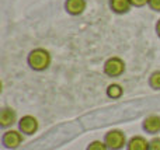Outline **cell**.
Segmentation results:
<instances>
[{
	"instance_id": "16",
	"label": "cell",
	"mask_w": 160,
	"mask_h": 150,
	"mask_svg": "<svg viewBox=\"0 0 160 150\" xmlns=\"http://www.w3.org/2000/svg\"><path fill=\"white\" fill-rule=\"evenodd\" d=\"M149 3V0H131V4L132 7H143Z\"/></svg>"
},
{
	"instance_id": "14",
	"label": "cell",
	"mask_w": 160,
	"mask_h": 150,
	"mask_svg": "<svg viewBox=\"0 0 160 150\" xmlns=\"http://www.w3.org/2000/svg\"><path fill=\"white\" fill-rule=\"evenodd\" d=\"M149 150H160V138H153L149 140Z\"/></svg>"
},
{
	"instance_id": "10",
	"label": "cell",
	"mask_w": 160,
	"mask_h": 150,
	"mask_svg": "<svg viewBox=\"0 0 160 150\" xmlns=\"http://www.w3.org/2000/svg\"><path fill=\"white\" fill-rule=\"evenodd\" d=\"M127 150H149V140L141 135L132 136L127 143Z\"/></svg>"
},
{
	"instance_id": "4",
	"label": "cell",
	"mask_w": 160,
	"mask_h": 150,
	"mask_svg": "<svg viewBox=\"0 0 160 150\" xmlns=\"http://www.w3.org/2000/svg\"><path fill=\"white\" fill-rule=\"evenodd\" d=\"M24 140V133L17 129H8L3 133L2 143L6 149H17Z\"/></svg>"
},
{
	"instance_id": "13",
	"label": "cell",
	"mask_w": 160,
	"mask_h": 150,
	"mask_svg": "<svg viewBox=\"0 0 160 150\" xmlns=\"http://www.w3.org/2000/svg\"><path fill=\"white\" fill-rule=\"evenodd\" d=\"M86 150H110V149L107 148L104 140H93V142L86 148Z\"/></svg>"
},
{
	"instance_id": "17",
	"label": "cell",
	"mask_w": 160,
	"mask_h": 150,
	"mask_svg": "<svg viewBox=\"0 0 160 150\" xmlns=\"http://www.w3.org/2000/svg\"><path fill=\"white\" fill-rule=\"evenodd\" d=\"M156 34L160 36V18L158 20V22H156Z\"/></svg>"
},
{
	"instance_id": "9",
	"label": "cell",
	"mask_w": 160,
	"mask_h": 150,
	"mask_svg": "<svg viewBox=\"0 0 160 150\" xmlns=\"http://www.w3.org/2000/svg\"><path fill=\"white\" fill-rule=\"evenodd\" d=\"M110 10L115 14H127L131 10V0H108Z\"/></svg>"
},
{
	"instance_id": "6",
	"label": "cell",
	"mask_w": 160,
	"mask_h": 150,
	"mask_svg": "<svg viewBox=\"0 0 160 150\" xmlns=\"http://www.w3.org/2000/svg\"><path fill=\"white\" fill-rule=\"evenodd\" d=\"M142 128L146 133L156 135L160 132V115H149L143 119L142 122Z\"/></svg>"
},
{
	"instance_id": "11",
	"label": "cell",
	"mask_w": 160,
	"mask_h": 150,
	"mask_svg": "<svg viewBox=\"0 0 160 150\" xmlns=\"http://www.w3.org/2000/svg\"><path fill=\"white\" fill-rule=\"evenodd\" d=\"M105 94H107L108 98H119L122 94H124V89H122L121 84L112 83V84H110V86H107Z\"/></svg>"
},
{
	"instance_id": "2",
	"label": "cell",
	"mask_w": 160,
	"mask_h": 150,
	"mask_svg": "<svg viewBox=\"0 0 160 150\" xmlns=\"http://www.w3.org/2000/svg\"><path fill=\"white\" fill-rule=\"evenodd\" d=\"M102 140L105 142V145H107V148L110 150H121L128 143L125 133L122 131H119V129H111V131H108Z\"/></svg>"
},
{
	"instance_id": "1",
	"label": "cell",
	"mask_w": 160,
	"mask_h": 150,
	"mask_svg": "<svg viewBox=\"0 0 160 150\" xmlns=\"http://www.w3.org/2000/svg\"><path fill=\"white\" fill-rule=\"evenodd\" d=\"M51 53L44 48H35L27 56V63L34 72H44L51 65Z\"/></svg>"
},
{
	"instance_id": "3",
	"label": "cell",
	"mask_w": 160,
	"mask_h": 150,
	"mask_svg": "<svg viewBox=\"0 0 160 150\" xmlns=\"http://www.w3.org/2000/svg\"><path fill=\"white\" fill-rule=\"evenodd\" d=\"M104 75L108 77H119L125 72V62L119 56H111L104 62Z\"/></svg>"
},
{
	"instance_id": "5",
	"label": "cell",
	"mask_w": 160,
	"mask_h": 150,
	"mask_svg": "<svg viewBox=\"0 0 160 150\" xmlns=\"http://www.w3.org/2000/svg\"><path fill=\"white\" fill-rule=\"evenodd\" d=\"M38 119L32 115H24L18 119V131H21L24 135H34L38 131Z\"/></svg>"
},
{
	"instance_id": "8",
	"label": "cell",
	"mask_w": 160,
	"mask_h": 150,
	"mask_svg": "<svg viewBox=\"0 0 160 150\" xmlns=\"http://www.w3.org/2000/svg\"><path fill=\"white\" fill-rule=\"evenodd\" d=\"M17 122V114L13 108H8V107H4V108L0 111V126L3 129L10 128L11 125Z\"/></svg>"
},
{
	"instance_id": "15",
	"label": "cell",
	"mask_w": 160,
	"mask_h": 150,
	"mask_svg": "<svg viewBox=\"0 0 160 150\" xmlns=\"http://www.w3.org/2000/svg\"><path fill=\"white\" fill-rule=\"evenodd\" d=\"M148 6H149L153 11H159L160 13V0H149Z\"/></svg>"
},
{
	"instance_id": "12",
	"label": "cell",
	"mask_w": 160,
	"mask_h": 150,
	"mask_svg": "<svg viewBox=\"0 0 160 150\" xmlns=\"http://www.w3.org/2000/svg\"><path fill=\"white\" fill-rule=\"evenodd\" d=\"M149 86L153 90H160V70H156L149 76Z\"/></svg>"
},
{
	"instance_id": "7",
	"label": "cell",
	"mask_w": 160,
	"mask_h": 150,
	"mask_svg": "<svg viewBox=\"0 0 160 150\" xmlns=\"http://www.w3.org/2000/svg\"><path fill=\"white\" fill-rule=\"evenodd\" d=\"M87 3L86 0H65V10L70 16H80L84 13Z\"/></svg>"
}]
</instances>
